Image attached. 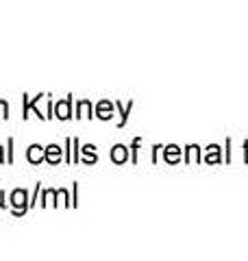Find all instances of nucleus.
<instances>
[{
	"label": "nucleus",
	"instance_id": "5",
	"mask_svg": "<svg viewBox=\"0 0 248 261\" xmlns=\"http://www.w3.org/2000/svg\"><path fill=\"white\" fill-rule=\"evenodd\" d=\"M111 159L115 163H124L127 161V148H124V146H115L113 152H111Z\"/></svg>",
	"mask_w": 248,
	"mask_h": 261
},
{
	"label": "nucleus",
	"instance_id": "9",
	"mask_svg": "<svg viewBox=\"0 0 248 261\" xmlns=\"http://www.w3.org/2000/svg\"><path fill=\"white\" fill-rule=\"evenodd\" d=\"M79 109L83 111V116H89V102H81Z\"/></svg>",
	"mask_w": 248,
	"mask_h": 261
},
{
	"label": "nucleus",
	"instance_id": "6",
	"mask_svg": "<svg viewBox=\"0 0 248 261\" xmlns=\"http://www.w3.org/2000/svg\"><path fill=\"white\" fill-rule=\"evenodd\" d=\"M111 111H113V107H111L109 102H101V105H98V118H103V120L111 118V116H113Z\"/></svg>",
	"mask_w": 248,
	"mask_h": 261
},
{
	"label": "nucleus",
	"instance_id": "4",
	"mask_svg": "<svg viewBox=\"0 0 248 261\" xmlns=\"http://www.w3.org/2000/svg\"><path fill=\"white\" fill-rule=\"evenodd\" d=\"M48 163H59L61 161V148H59V146H48V148H46V157H44Z\"/></svg>",
	"mask_w": 248,
	"mask_h": 261
},
{
	"label": "nucleus",
	"instance_id": "7",
	"mask_svg": "<svg viewBox=\"0 0 248 261\" xmlns=\"http://www.w3.org/2000/svg\"><path fill=\"white\" fill-rule=\"evenodd\" d=\"M83 152H85V161H87V163L96 161V152H94V146H85V148H83Z\"/></svg>",
	"mask_w": 248,
	"mask_h": 261
},
{
	"label": "nucleus",
	"instance_id": "2",
	"mask_svg": "<svg viewBox=\"0 0 248 261\" xmlns=\"http://www.w3.org/2000/svg\"><path fill=\"white\" fill-rule=\"evenodd\" d=\"M70 102H72V98H65L63 102L57 105V107H55V111H57L55 116L61 118V120H68V118H70Z\"/></svg>",
	"mask_w": 248,
	"mask_h": 261
},
{
	"label": "nucleus",
	"instance_id": "11",
	"mask_svg": "<svg viewBox=\"0 0 248 261\" xmlns=\"http://www.w3.org/2000/svg\"><path fill=\"white\" fill-rule=\"evenodd\" d=\"M0 163H3V148H0Z\"/></svg>",
	"mask_w": 248,
	"mask_h": 261
},
{
	"label": "nucleus",
	"instance_id": "10",
	"mask_svg": "<svg viewBox=\"0 0 248 261\" xmlns=\"http://www.w3.org/2000/svg\"><path fill=\"white\" fill-rule=\"evenodd\" d=\"M5 205V202H3V192H0V207H3Z\"/></svg>",
	"mask_w": 248,
	"mask_h": 261
},
{
	"label": "nucleus",
	"instance_id": "3",
	"mask_svg": "<svg viewBox=\"0 0 248 261\" xmlns=\"http://www.w3.org/2000/svg\"><path fill=\"white\" fill-rule=\"evenodd\" d=\"M27 157H29V161H31V163H39L41 159L46 157V150H41V146L33 144L31 148H29V154H27Z\"/></svg>",
	"mask_w": 248,
	"mask_h": 261
},
{
	"label": "nucleus",
	"instance_id": "1",
	"mask_svg": "<svg viewBox=\"0 0 248 261\" xmlns=\"http://www.w3.org/2000/svg\"><path fill=\"white\" fill-rule=\"evenodd\" d=\"M11 205L15 207V214H24V211H27V192L24 190H15L13 194H11Z\"/></svg>",
	"mask_w": 248,
	"mask_h": 261
},
{
	"label": "nucleus",
	"instance_id": "8",
	"mask_svg": "<svg viewBox=\"0 0 248 261\" xmlns=\"http://www.w3.org/2000/svg\"><path fill=\"white\" fill-rule=\"evenodd\" d=\"M7 116H9V105L5 100H0V118H7Z\"/></svg>",
	"mask_w": 248,
	"mask_h": 261
}]
</instances>
